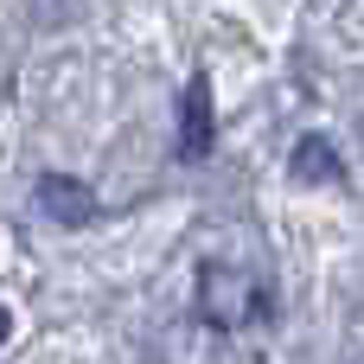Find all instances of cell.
I'll return each instance as SVG.
<instances>
[{"label": "cell", "mask_w": 364, "mask_h": 364, "mask_svg": "<svg viewBox=\"0 0 364 364\" xmlns=\"http://www.w3.org/2000/svg\"><path fill=\"white\" fill-rule=\"evenodd\" d=\"M294 173H301V179H333L339 160L326 154V141H301V147H294Z\"/></svg>", "instance_id": "obj_4"}, {"label": "cell", "mask_w": 364, "mask_h": 364, "mask_svg": "<svg viewBox=\"0 0 364 364\" xmlns=\"http://www.w3.org/2000/svg\"><path fill=\"white\" fill-rule=\"evenodd\" d=\"M205 147H211V83L192 77V90H186V102H179V154L198 160Z\"/></svg>", "instance_id": "obj_2"}, {"label": "cell", "mask_w": 364, "mask_h": 364, "mask_svg": "<svg viewBox=\"0 0 364 364\" xmlns=\"http://www.w3.org/2000/svg\"><path fill=\"white\" fill-rule=\"evenodd\" d=\"M198 320L218 326V333L262 326V320H269V288H262V275L230 269V262H205V269H198Z\"/></svg>", "instance_id": "obj_1"}, {"label": "cell", "mask_w": 364, "mask_h": 364, "mask_svg": "<svg viewBox=\"0 0 364 364\" xmlns=\"http://www.w3.org/2000/svg\"><path fill=\"white\" fill-rule=\"evenodd\" d=\"M38 205H45L58 224H83V218L96 211L90 186H77V179H64V173H45V179H38Z\"/></svg>", "instance_id": "obj_3"}, {"label": "cell", "mask_w": 364, "mask_h": 364, "mask_svg": "<svg viewBox=\"0 0 364 364\" xmlns=\"http://www.w3.org/2000/svg\"><path fill=\"white\" fill-rule=\"evenodd\" d=\"M0 339H6V314H0Z\"/></svg>", "instance_id": "obj_5"}]
</instances>
